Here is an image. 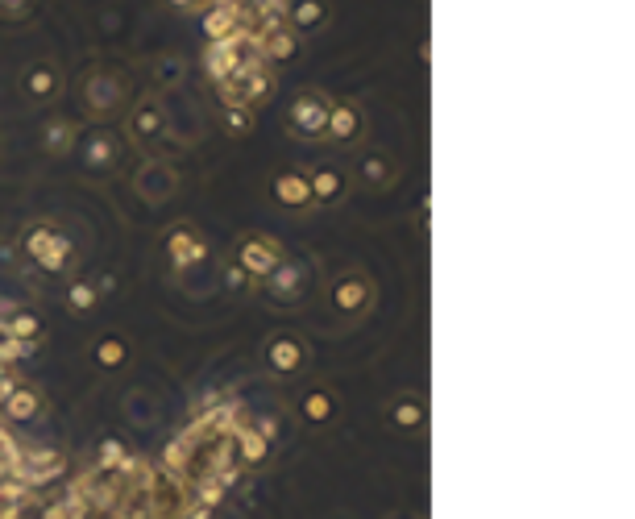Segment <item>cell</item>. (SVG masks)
I'll return each mask as SVG.
<instances>
[{
  "label": "cell",
  "mask_w": 635,
  "mask_h": 519,
  "mask_svg": "<svg viewBox=\"0 0 635 519\" xmlns=\"http://www.w3.org/2000/svg\"><path fill=\"white\" fill-rule=\"evenodd\" d=\"M21 250H25V258H30L38 270H50V275H54V270H67V262L75 258L71 241L59 229H46V225H34L30 233H25Z\"/></svg>",
  "instance_id": "1"
},
{
  "label": "cell",
  "mask_w": 635,
  "mask_h": 519,
  "mask_svg": "<svg viewBox=\"0 0 635 519\" xmlns=\"http://www.w3.org/2000/svg\"><path fill=\"white\" fill-rule=\"evenodd\" d=\"M266 295L270 304H303V295H308V266L279 262L274 275H266Z\"/></svg>",
  "instance_id": "2"
},
{
  "label": "cell",
  "mask_w": 635,
  "mask_h": 519,
  "mask_svg": "<svg viewBox=\"0 0 635 519\" xmlns=\"http://www.w3.org/2000/svg\"><path fill=\"white\" fill-rule=\"evenodd\" d=\"M266 366L279 378H291V374H299L303 366H308V345H303L299 337H287V333L270 337L266 341Z\"/></svg>",
  "instance_id": "3"
},
{
  "label": "cell",
  "mask_w": 635,
  "mask_h": 519,
  "mask_svg": "<svg viewBox=\"0 0 635 519\" xmlns=\"http://www.w3.org/2000/svg\"><path fill=\"white\" fill-rule=\"evenodd\" d=\"M279 262H283V250L270 237H245L241 241V266L250 270L254 279L274 275V266H279Z\"/></svg>",
  "instance_id": "4"
},
{
  "label": "cell",
  "mask_w": 635,
  "mask_h": 519,
  "mask_svg": "<svg viewBox=\"0 0 635 519\" xmlns=\"http://www.w3.org/2000/svg\"><path fill=\"white\" fill-rule=\"evenodd\" d=\"M370 299H374V291H370L366 275H345V279L333 287V308L345 312V316H362V312L370 308Z\"/></svg>",
  "instance_id": "5"
},
{
  "label": "cell",
  "mask_w": 635,
  "mask_h": 519,
  "mask_svg": "<svg viewBox=\"0 0 635 519\" xmlns=\"http://www.w3.org/2000/svg\"><path fill=\"white\" fill-rule=\"evenodd\" d=\"M324 125H328V108L316 96H303L295 104V113H291V129L299 133V138H320Z\"/></svg>",
  "instance_id": "6"
},
{
  "label": "cell",
  "mask_w": 635,
  "mask_h": 519,
  "mask_svg": "<svg viewBox=\"0 0 635 519\" xmlns=\"http://www.w3.org/2000/svg\"><path fill=\"white\" fill-rule=\"evenodd\" d=\"M274 200H279L283 208H308L312 204V187H308V175H299V171H287L274 179Z\"/></svg>",
  "instance_id": "7"
},
{
  "label": "cell",
  "mask_w": 635,
  "mask_h": 519,
  "mask_svg": "<svg viewBox=\"0 0 635 519\" xmlns=\"http://www.w3.org/2000/svg\"><path fill=\"white\" fill-rule=\"evenodd\" d=\"M38 412H42L38 391H30V387L9 391V399H5V416H9L13 424H34V420H38Z\"/></svg>",
  "instance_id": "8"
},
{
  "label": "cell",
  "mask_w": 635,
  "mask_h": 519,
  "mask_svg": "<svg viewBox=\"0 0 635 519\" xmlns=\"http://www.w3.org/2000/svg\"><path fill=\"white\" fill-rule=\"evenodd\" d=\"M299 416L320 428V424H328V420L337 416V399L328 395V391H308V395L299 399Z\"/></svg>",
  "instance_id": "9"
},
{
  "label": "cell",
  "mask_w": 635,
  "mask_h": 519,
  "mask_svg": "<svg viewBox=\"0 0 635 519\" xmlns=\"http://www.w3.org/2000/svg\"><path fill=\"white\" fill-rule=\"evenodd\" d=\"M308 187H312V200H316V204H337L341 191H345V179H341V171H333V167H320V171L308 179Z\"/></svg>",
  "instance_id": "10"
},
{
  "label": "cell",
  "mask_w": 635,
  "mask_h": 519,
  "mask_svg": "<svg viewBox=\"0 0 635 519\" xmlns=\"http://www.w3.org/2000/svg\"><path fill=\"white\" fill-rule=\"evenodd\" d=\"M167 250H171V258L179 262V266H187V262H196V258H204V241L191 233V229H171V241H167Z\"/></svg>",
  "instance_id": "11"
},
{
  "label": "cell",
  "mask_w": 635,
  "mask_h": 519,
  "mask_svg": "<svg viewBox=\"0 0 635 519\" xmlns=\"http://www.w3.org/2000/svg\"><path fill=\"white\" fill-rule=\"evenodd\" d=\"M391 420L403 428V432H416L424 424V403L416 395H399L395 407H391Z\"/></svg>",
  "instance_id": "12"
},
{
  "label": "cell",
  "mask_w": 635,
  "mask_h": 519,
  "mask_svg": "<svg viewBox=\"0 0 635 519\" xmlns=\"http://www.w3.org/2000/svg\"><path fill=\"white\" fill-rule=\"evenodd\" d=\"M357 129H362V121H357L353 108H328V125H324V133H333L337 142H353V138H357Z\"/></svg>",
  "instance_id": "13"
},
{
  "label": "cell",
  "mask_w": 635,
  "mask_h": 519,
  "mask_svg": "<svg viewBox=\"0 0 635 519\" xmlns=\"http://www.w3.org/2000/svg\"><path fill=\"white\" fill-rule=\"evenodd\" d=\"M237 449H241L245 466H262V461L270 457V441H266V432H258V428H245L241 441H237Z\"/></svg>",
  "instance_id": "14"
},
{
  "label": "cell",
  "mask_w": 635,
  "mask_h": 519,
  "mask_svg": "<svg viewBox=\"0 0 635 519\" xmlns=\"http://www.w3.org/2000/svg\"><path fill=\"white\" fill-rule=\"evenodd\" d=\"M9 329H13V337H17V341L34 345V341H38V333H42V324H38V316H34V312H17V316L9 320Z\"/></svg>",
  "instance_id": "15"
},
{
  "label": "cell",
  "mask_w": 635,
  "mask_h": 519,
  "mask_svg": "<svg viewBox=\"0 0 635 519\" xmlns=\"http://www.w3.org/2000/svg\"><path fill=\"white\" fill-rule=\"evenodd\" d=\"M96 362H100V366H108V370L125 366V345H121L117 337H104V341L96 345Z\"/></svg>",
  "instance_id": "16"
},
{
  "label": "cell",
  "mask_w": 635,
  "mask_h": 519,
  "mask_svg": "<svg viewBox=\"0 0 635 519\" xmlns=\"http://www.w3.org/2000/svg\"><path fill=\"white\" fill-rule=\"evenodd\" d=\"M67 304H71V312H92V308H96V291L84 287V283H75V287L67 291Z\"/></svg>",
  "instance_id": "17"
},
{
  "label": "cell",
  "mask_w": 635,
  "mask_h": 519,
  "mask_svg": "<svg viewBox=\"0 0 635 519\" xmlns=\"http://www.w3.org/2000/svg\"><path fill=\"white\" fill-rule=\"evenodd\" d=\"M362 175H366L370 183H386V179H391V167H386V158L370 154V158L362 162Z\"/></svg>",
  "instance_id": "18"
},
{
  "label": "cell",
  "mask_w": 635,
  "mask_h": 519,
  "mask_svg": "<svg viewBox=\"0 0 635 519\" xmlns=\"http://www.w3.org/2000/svg\"><path fill=\"white\" fill-rule=\"evenodd\" d=\"M25 349H30V345L17 341L9 324H0V358H17V353H25Z\"/></svg>",
  "instance_id": "19"
},
{
  "label": "cell",
  "mask_w": 635,
  "mask_h": 519,
  "mask_svg": "<svg viewBox=\"0 0 635 519\" xmlns=\"http://www.w3.org/2000/svg\"><path fill=\"white\" fill-rule=\"evenodd\" d=\"M108 154H117V150L108 146L104 138H96V142H92V154H88V158H92V167H104V162H108Z\"/></svg>",
  "instance_id": "20"
}]
</instances>
